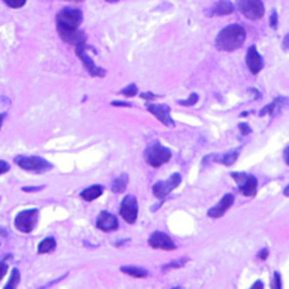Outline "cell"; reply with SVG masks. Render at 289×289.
Returning a JSON list of instances; mask_svg holds the SVG:
<instances>
[{
  "instance_id": "1",
  "label": "cell",
  "mask_w": 289,
  "mask_h": 289,
  "mask_svg": "<svg viewBox=\"0 0 289 289\" xmlns=\"http://www.w3.org/2000/svg\"><path fill=\"white\" fill-rule=\"evenodd\" d=\"M55 20L58 36L64 42L72 47L86 42V34L79 30V26L83 21V13L79 9L65 7L57 13Z\"/></svg>"
},
{
  "instance_id": "2",
  "label": "cell",
  "mask_w": 289,
  "mask_h": 289,
  "mask_svg": "<svg viewBox=\"0 0 289 289\" xmlns=\"http://www.w3.org/2000/svg\"><path fill=\"white\" fill-rule=\"evenodd\" d=\"M247 37L244 27L240 24H230L224 27L216 37V48L219 51L231 53L243 47Z\"/></svg>"
},
{
  "instance_id": "3",
  "label": "cell",
  "mask_w": 289,
  "mask_h": 289,
  "mask_svg": "<svg viewBox=\"0 0 289 289\" xmlns=\"http://www.w3.org/2000/svg\"><path fill=\"white\" fill-rule=\"evenodd\" d=\"M172 157V153L170 148L161 145L158 141L150 144L144 151V158L145 161L148 162L150 167L153 168H159L164 164H167Z\"/></svg>"
},
{
  "instance_id": "4",
  "label": "cell",
  "mask_w": 289,
  "mask_h": 289,
  "mask_svg": "<svg viewBox=\"0 0 289 289\" xmlns=\"http://www.w3.org/2000/svg\"><path fill=\"white\" fill-rule=\"evenodd\" d=\"M14 162L24 171H31V172H45L50 171L53 168V165L45 161L44 158L41 157H28V155H17L14 158Z\"/></svg>"
},
{
  "instance_id": "5",
  "label": "cell",
  "mask_w": 289,
  "mask_h": 289,
  "mask_svg": "<svg viewBox=\"0 0 289 289\" xmlns=\"http://www.w3.org/2000/svg\"><path fill=\"white\" fill-rule=\"evenodd\" d=\"M237 9L249 20H260L265 14L263 0H237Z\"/></svg>"
},
{
  "instance_id": "6",
  "label": "cell",
  "mask_w": 289,
  "mask_h": 289,
  "mask_svg": "<svg viewBox=\"0 0 289 289\" xmlns=\"http://www.w3.org/2000/svg\"><path fill=\"white\" fill-rule=\"evenodd\" d=\"M39 209H27V211L20 212L17 216H16V220H14V224H16V229L24 234H30L36 224H37V220H39Z\"/></svg>"
},
{
  "instance_id": "7",
  "label": "cell",
  "mask_w": 289,
  "mask_h": 289,
  "mask_svg": "<svg viewBox=\"0 0 289 289\" xmlns=\"http://www.w3.org/2000/svg\"><path fill=\"white\" fill-rule=\"evenodd\" d=\"M75 53H77L78 58L82 61V64H83V66H85V69L89 72V75H91V77L105 78L106 74H107V72H106V69L96 65V64H95V61H93L92 58L89 57L86 42H85V44H79V45H77V47H75Z\"/></svg>"
},
{
  "instance_id": "8",
  "label": "cell",
  "mask_w": 289,
  "mask_h": 289,
  "mask_svg": "<svg viewBox=\"0 0 289 289\" xmlns=\"http://www.w3.org/2000/svg\"><path fill=\"white\" fill-rule=\"evenodd\" d=\"M233 179L238 184V191L244 196H255L257 195V188H258V181L255 176L243 173V172H233L231 173Z\"/></svg>"
},
{
  "instance_id": "9",
  "label": "cell",
  "mask_w": 289,
  "mask_h": 289,
  "mask_svg": "<svg viewBox=\"0 0 289 289\" xmlns=\"http://www.w3.org/2000/svg\"><path fill=\"white\" fill-rule=\"evenodd\" d=\"M181 181H182V178H181L179 173H172L167 181H159V182H157V184L153 186L154 196L159 199V200H165L172 191L179 186Z\"/></svg>"
},
{
  "instance_id": "10",
  "label": "cell",
  "mask_w": 289,
  "mask_h": 289,
  "mask_svg": "<svg viewBox=\"0 0 289 289\" xmlns=\"http://www.w3.org/2000/svg\"><path fill=\"white\" fill-rule=\"evenodd\" d=\"M120 214L129 224L135 223L137 216H138V203H137L135 196L129 195L123 199L121 206H120Z\"/></svg>"
},
{
  "instance_id": "11",
  "label": "cell",
  "mask_w": 289,
  "mask_h": 289,
  "mask_svg": "<svg viewBox=\"0 0 289 289\" xmlns=\"http://www.w3.org/2000/svg\"><path fill=\"white\" fill-rule=\"evenodd\" d=\"M148 246L151 249L164 251H173L176 249V244L173 243L171 237L162 231H155L148 238Z\"/></svg>"
},
{
  "instance_id": "12",
  "label": "cell",
  "mask_w": 289,
  "mask_h": 289,
  "mask_svg": "<svg viewBox=\"0 0 289 289\" xmlns=\"http://www.w3.org/2000/svg\"><path fill=\"white\" fill-rule=\"evenodd\" d=\"M147 110L154 115L155 117L164 124V126H175L173 120L171 117V107L167 105H153V103H148L147 105Z\"/></svg>"
},
{
  "instance_id": "13",
  "label": "cell",
  "mask_w": 289,
  "mask_h": 289,
  "mask_svg": "<svg viewBox=\"0 0 289 289\" xmlns=\"http://www.w3.org/2000/svg\"><path fill=\"white\" fill-rule=\"evenodd\" d=\"M96 227L102 231L110 233V231H116L118 229L117 217L109 212H100V214L96 219Z\"/></svg>"
},
{
  "instance_id": "14",
  "label": "cell",
  "mask_w": 289,
  "mask_h": 289,
  "mask_svg": "<svg viewBox=\"0 0 289 289\" xmlns=\"http://www.w3.org/2000/svg\"><path fill=\"white\" fill-rule=\"evenodd\" d=\"M246 62H247V66H249V69H250V72L252 75H257V74L261 72V69L264 68V61L263 57L260 55L255 45H250L249 47L247 57H246Z\"/></svg>"
},
{
  "instance_id": "15",
  "label": "cell",
  "mask_w": 289,
  "mask_h": 289,
  "mask_svg": "<svg viewBox=\"0 0 289 289\" xmlns=\"http://www.w3.org/2000/svg\"><path fill=\"white\" fill-rule=\"evenodd\" d=\"M233 203H234V195L233 193H227V195H224L222 197V200L216 206H213L212 209H209L208 216L212 217V219H219L233 206Z\"/></svg>"
},
{
  "instance_id": "16",
  "label": "cell",
  "mask_w": 289,
  "mask_h": 289,
  "mask_svg": "<svg viewBox=\"0 0 289 289\" xmlns=\"http://www.w3.org/2000/svg\"><path fill=\"white\" fill-rule=\"evenodd\" d=\"M234 12V4L230 0H220L217 1L211 10V16H229Z\"/></svg>"
},
{
  "instance_id": "17",
  "label": "cell",
  "mask_w": 289,
  "mask_h": 289,
  "mask_svg": "<svg viewBox=\"0 0 289 289\" xmlns=\"http://www.w3.org/2000/svg\"><path fill=\"white\" fill-rule=\"evenodd\" d=\"M288 103V99L285 97V96H279V97H275L274 99V102L271 103V105L265 106L261 109V112H260V116L264 117V116H267V115H275L276 112L282 107V106H285Z\"/></svg>"
},
{
  "instance_id": "18",
  "label": "cell",
  "mask_w": 289,
  "mask_h": 289,
  "mask_svg": "<svg viewBox=\"0 0 289 289\" xmlns=\"http://www.w3.org/2000/svg\"><path fill=\"white\" fill-rule=\"evenodd\" d=\"M102 193H103V186L102 185H92V186H89V188H86L80 192V197L85 202H92V200L100 196Z\"/></svg>"
},
{
  "instance_id": "19",
  "label": "cell",
  "mask_w": 289,
  "mask_h": 289,
  "mask_svg": "<svg viewBox=\"0 0 289 289\" xmlns=\"http://www.w3.org/2000/svg\"><path fill=\"white\" fill-rule=\"evenodd\" d=\"M127 185H129V175L127 173H121L120 176H117L113 181V184H112V192L116 193V195H120V193H123L127 189Z\"/></svg>"
},
{
  "instance_id": "20",
  "label": "cell",
  "mask_w": 289,
  "mask_h": 289,
  "mask_svg": "<svg viewBox=\"0 0 289 289\" xmlns=\"http://www.w3.org/2000/svg\"><path fill=\"white\" fill-rule=\"evenodd\" d=\"M121 272H124L126 275L135 278V279H140V278H147L148 276V271L144 268H140V267H132V265H124L120 268Z\"/></svg>"
},
{
  "instance_id": "21",
  "label": "cell",
  "mask_w": 289,
  "mask_h": 289,
  "mask_svg": "<svg viewBox=\"0 0 289 289\" xmlns=\"http://www.w3.org/2000/svg\"><path fill=\"white\" fill-rule=\"evenodd\" d=\"M237 158H238V150L233 151V153H229V154H224L222 157H217V155L214 154L213 162H220V164H223L226 167H230V165H233V164L236 162Z\"/></svg>"
},
{
  "instance_id": "22",
  "label": "cell",
  "mask_w": 289,
  "mask_h": 289,
  "mask_svg": "<svg viewBox=\"0 0 289 289\" xmlns=\"http://www.w3.org/2000/svg\"><path fill=\"white\" fill-rule=\"evenodd\" d=\"M55 247H57V240L54 237H47L39 243L37 251H39V254H47V252L55 250Z\"/></svg>"
},
{
  "instance_id": "23",
  "label": "cell",
  "mask_w": 289,
  "mask_h": 289,
  "mask_svg": "<svg viewBox=\"0 0 289 289\" xmlns=\"http://www.w3.org/2000/svg\"><path fill=\"white\" fill-rule=\"evenodd\" d=\"M20 284V271L17 268H14L12 271V276H10V281L6 284V289H12V288H17Z\"/></svg>"
},
{
  "instance_id": "24",
  "label": "cell",
  "mask_w": 289,
  "mask_h": 289,
  "mask_svg": "<svg viewBox=\"0 0 289 289\" xmlns=\"http://www.w3.org/2000/svg\"><path fill=\"white\" fill-rule=\"evenodd\" d=\"M186 263H188V258H182V260H178V261H172V263L164 265L162 272H168V271L175 270V268H181V267H184Z\"/></svg>"
},
{
  "instance_id": "25",
  "label": "cell",
  "mask_w": 289,
  "mask_h": 289,
  "mask_svg": "<svg viewBox=\"0 0 289 289\" xmlns=\"http://www.w3.org/2000/svg\"><path fill=\"white\" fill-rule=\"evenodd\" d=\"M197 99H199V96H197V93H192L186 100H178V105L181 106H186V107H191V106H195L197 103Z\"/></svg>"
},
{
  "instance_id": "26",
  "label": "cell",
  "mask_w": 289,
  "mask_h": 289,
  "mask_svg": "<svg viewBox=\"0 0 289 289\" xmlns=\"http://www.w3.org/2000/svg\"><path fill=\"white\" fill-rule=\"evenodd\" d=\"M138 92V89H137V85L135 83H133V85H129L127 88H124L123 91H121V95L123 96H126V97H133V96H135Z\"/></svg>"
},
{
  "instance_id": "27",
  "label": "cell",
  "mask_w": 289,
  "mask_h": 289,
  "mask_svg": "<svg viewBox=\"0 0 289 289\" xmlns=\"http://www.w3.org/2000/svg\"><path fill=\"white\" fill-rule=\"evenodd\" d=\"M3 1L12 9H21L26 4L27 0H3Z\"/></svg>"
},
{
  "instance_id": "28",
  "label": "cell",
  "mask_w": 289,
  "mask_h": 289,
  "mask_svg": "<svg viewBox=\"0 0 289 289\" xmlns=\"http://www.w3.org/2000/svg\"><path fill=\"white\" fill-rule=\"evenodd\" d=\"M7 258H10V255H6L3 260H0V281H1V278L7 274V270H9V265L6 264V260Z\"/></svg>"
},
{
  "instance_id": "29",
  "label": "cell",
  "mask_w": 289,
  "mask_h": 289,
  "mask_svg": "<svg viewBox=\"0 0 289 289\" xmlns=\"http://www.w3.org/2000/svg\"><path fill=\"white\" fill-rule=\"evenodd\" d=\"M271 288L272 289L282 288V282H281V274H279V272H274V278H272V282H271Z\"/></svg>"
},
{
  "instance_id": "30",
  "label": "cell",
  "mask_w": 289,
  "mask_h": 289,
  "mask_svg": "<svg viewBox=\"0 0 289 289\" xmlns=\"http://www.w3.org/2000/svg\"><path fill=\"white\" fill-rule=\"evenodd\" d=\"M238 130H240V133H241L243 135H249L251 133V127L247 123H240V124H238Z\"/></svg>"
},
{
  "instance_id": "31",
  "label": "cell",
  "mask_w": 289,
  "mask_h": 289,
  "mask_svg": "<svg viewBox=\"0 0 289 289\" xmlns=\"http://www.w3.org/2000/svg\"><path fill=\"white\" fill-rule=\"evenodd\" d=\"M276 24H278V14L275 10H272V13L270 16V26L271 28H276Z\"/></svg>"
},
{
  "instance_id": "32",
  "label": "cell",
  "mask_w": 289,
  "mask_h": 289,
  "mask_svg": "<svg viewBox=\"0 0 289 289\" xmlns=\"http://www.w3.org/2000/svg\"><path fill=\"white\" fill-rule=\"evenodd\" d=\"M9 171H10V165H9L6 161L0 159V175H3V173H7Z\"/></svg>"
},
{
  "instance_id": "33",
  "label": "cell",
  "mask_w": 289,
  "mask_h": 289,
  "mask_svg": "<svg viewBox=\"0 0 289 289\" xmlns=\"http://www.w3.org/2000/svg\"><path fill=\"white\" fill-rule=\"evenodd\" d=\"M140 96H141V99H145V100H155V99L159 97V96H157V95H154V93L151 92H143Z\"/></svg>"
},
{
  "instance_id": "34",
  "label": "cell",
  "mask_w": 289,
  "mask_h": 289,
  "mask_svg": "<svg viewBox=\"0 0 289 289\" xmlns=\"http://www.w3.org/2000/svg\"><path fill=\"white\" fill-rule=\"evenodd\" d=\"M268 254H270L268 249H263L261 251H258V254H257V258H258V260H261V261H265V260L268 258Z\"/></svg>"
},
{
  "instance_id": "35",
  "label": "cell",
  "mask_w": 289,
  "mask_h": 289,
  "mask_svg": "<svg viewBox=\"0 0 289 289\" xmlns=\"http://www.w3.org/2000/svg\"><path fill=\"white\" fill-rule=\"evenodd\" d=\"M112 106H116V107H132L133 103L123 102V100H115V102H112Z\"/></svg>"
},
{
  "instance_id": "36",
  "label": "cell",
  "mask_w": 289,
  "mask_h": 289,
  "mask_svg": "<svg viewBox=\"0 0 289 289\" xmlns=\"http://www.w3.org/2000/svg\"><path fill=\"white\" fill-rule=\"evenodd\" d=\"M42 188H44V186H31V188H30V186H24V188H23V192H39Z\"/></svg>"
},
{
  "instance_id": "37",
  "label": "cell",
  "mask_w": 289,
  "mask_h": 289,
  "mask_svg": "<svg viewBox=\"0 0 289 289\" xmlns=\"http://www.w3.org/2000/svg\"><path fill=\"white\" fill-rule=\"evenodd\" d=\"M252 289H255V288H260V289H263L264 288V284L261 282V281H257L255 284H252V287H251Z\"/></svg>"
},
{
  "instance_id": "38",
  "label": "cell",
  "mask_w": 289,
  "mask_h": 289,
  "mask_svg": "<svg viewBox=\"0 0 289 289\" xmlns=\"http://www.w3.org/2000/svg\"><path fill=\"white\" fill-rule=\"evenodd\" d=\"M6 117H7V113H0V130H1V126H3Z\"/></svg>"
},
{
  "instance_id": "39",
  "label": "cell",
  "mask_w": 289,
  "mask_h": 289,
  "mask_svg": "<svg viewBox=\"0 0 289 289\" xmlns=\"http://www.w3.org/2000/svg\"><path fill=\"white\" fill-rule=\"evenodd\" d=\"M288 41H289V36L287 34L285 39H284V51H288Z\"/></svg>"
},
{
  "instance_id": "40",
  "label": "cell",
  "mask_w": 289,
  "mask_h": 289,
  "mask_svg": "<svg viewBox=\"0 0 289 289\" xmlns=\"http://www.w3.org/2000/svg\"><path fill=\"white\" fill-rule=\"evenodd\" d=\"M250 92H251V93H254V95H255V96H257V99H261V93L258 92V91H257V89H250Z\"/></svg>"
},
{
  "instance_id": "41",
  "label": "cell",
  "mask_w": 289,
  "mask_h": 289,
  "mask_svg": "<svg viewBox=\"0 0 289 289\" xmlns=\"http://www.w3.org/2000/svg\"><path fill=\"white\" fill-rule=\"evenodd\" d=\"M288 151H289V148H288V147H287V148H285V151H284V158H285V162H287V164H289V161H288Z\"/></svg>"
},
{
  "instance_id": "42",
  "label": "cell",
  "mask_w": 289,
  "mask_h": 289,
  "mask_svg": "<svg viewBox=\"0 0 289 289\" xmlns=\"http://www.w3.org/2000/svg\"><path fill=\"white\" fill-rule=\"evenodd\" d=\"M249 115H250V112H243V113H240V117H246Z\"/></svg>"
},
{
  "instance_id": "43",
  "label": "cell",
  "mask_w": 289,
  "mask_h": 289,
  "mask_svg": "<svg viewBox=\"0 0 289 289\" xmlns=\"http://www.w3.org/2000/svg\"><path fill=\"white\" fill-rule=\"evenodd\" d=\"M284 195H285V196H288L289 195V186H287V188H285V191H284Z\"/></svg>"
},
{
  "instance_id": "44",
  "label": "cell",
  "mask_w": 289,
  "mask_h": 289,
  "mask_svg": "<svg viewBox=\"0 0 289 289\" xmlns=\"http://www.w3.org/2000/svg\"><path fill=\"white\" fill-rule=\"evenodd\" d=\"M107 3H117V1H120V0H106Z\"/></svg>"
},
{
  "instance_id": "45",
  "label": "cell",
  "mask_w": 289,
  "mask_h": 289,
  "mask_svg": "<svg viewBox=\"0 0 289 289\" xmlns=\"http://www.w3.org/2000/svg\"><path fill=\"white\" fill-rule=\"evenodd\" d=\"M66 1H75V3H79V1H83V0H66Z\"/></svg>"
}]
</instances>
